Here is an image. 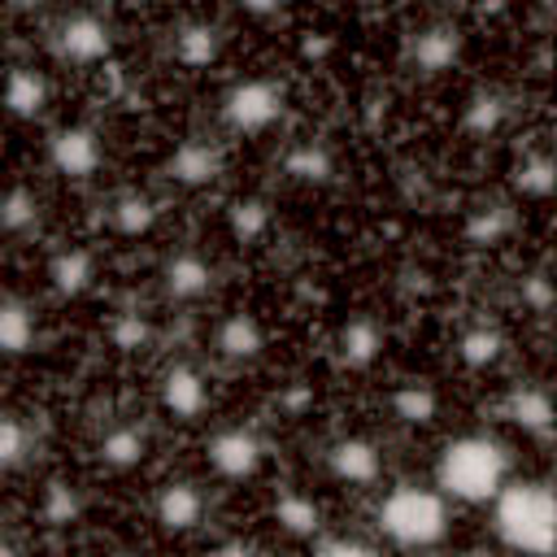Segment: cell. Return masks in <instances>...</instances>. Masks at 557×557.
Segmentation results:
<instances>
[{
	"label": "cell",
	"mask_w": 557,
	"mask_h": 557,
	"mask_svg": "<svg viewBox=\"0 0 557 557\" xmlns=\"http://www.w3.org/2000/svg\"><path fill=\"white\" fill-rule=\"evenodd\" d=\"M557 505L544 483H500L496 487V531L522 553H548L557 535Z\"/></svg>",
	"instance_id": "6da1fadb"
},
{
	"label": "cell",
	"mask_w": 557,
	"mask_h": 557,
	"mask_svg": "<svg viewBox=\"0 0 557 557\" xmlns=\"http://www.w3.org/2000/svg\"><path fill=\"white\" fill-rule=\"evenodd\" d=\"M500 483H505V453L492 440L466 435V440L448 444V453L440 461L444 492H453L457 500H487V496H496Z\"/></svg>",
	"instance_id": "7a4b0ae2"
},
{
	"label": "cell",
	"mask_w": 557,
	"mask_h": 557,
	"mask_svg": "<svg viewBox=\"0 0 557 557\" xmlns=\"http://www.w3.org/2000/svg\"><path fill=\"white\" fill-rule=\"evenodd\" d=\"M379 527H383L396 544L422 548V544H435V540L448 531V509H444L440 492L405 483V487H392V492L383 496Z\"/></svg>",
	"instance_id": "3957f363"
},
{
	"label": "cell",
	"mask_w": 557,
	"mask_h": 557,
	"mask_svg": "<svg viewBox=\"0 0 557 557\" xmlns=\"http://www.w3.org/2000/svg\"><path fill=\"white\" fill-rule=\"evenodd\" d=\"M222 117L239 135H261L283 117V87L274 78H244L226 91Z\"/></svg>",
	"instance_id": "277c9868"
},
{
	"label": "cell",
	"mask_w": 557,
	"mask_h": 557,
	"mask_svg": "<svg viewBox=\"0 0 557 557\" xmlns=\"http://www.w3.org/2000/svg\"><path fill=\"white\" fill-rule=\"evenodd\" d=\"M113 48L109 22H100L96 13H70L57 26V57L70 65H100Z\"/></svg>",
	"instance_id": "5b68a950"
},
{
	"label": "cell",
	"mask_w": 557,
	"mask_h": 557,
	"mask_svg": "<svg viewBox=\"0 0 557 557\" xmlns=\"http://www.w3.org/2000/svg\"><path fill=\"white\" fill-rule=\"evenodd\" d=\"M48 161L57 174L65 178H91L104 161V148H100V135L91 126H61L52 139H48Z\"/></svg>",
	"instance_id": "8992f818"
},
{
	"label": "cell",
	"mask_w": 557,
	"mask_h": 557,
	"mask_svg": "<svg viewBox=\"0 0 557 557\" xmlns=\"http://www.w3.org/2000/svg\"><path fill=\"white\" fill-rule=\"evenodd\" d=\"M161 409L174 418V422H196L205 409H209V383L196 366L178 361L161 374Z\"/></svg>",
	"instance_id": "52a82bcc"
},
{
	"label": "cell",
	"mask_w": 557,
	"mask_h": 557,
	"mask_svg": "<svg viewBox=\"0 0 557 557\" xmlns=\"http://www.w3.org/2000/svg\"><path fill=\"white\" fill-rule=\"evenodd\" d=\"M205 457H209L213 474H222V479H252L261 466V440L244 426H226L209 440Z\"/></svg>",
	"instance_id": "ba28073f"
},
{
	"label": "cell",
	"mask_w": 557,
	"mask_h": 557,
	"mask_svg": "<svg viewBox=\"0 0 557 557\" xmlns=\"http://www.w3.org/2000/svg\"><path fill=\"white\" fill-rule=\"evenodd\" d=\"M326 461H331V474H335L339 483H348V487H370V483H379V474H383L379 448H374L370 440H361V435H348V440L331 444Z\"/></svg>",
	"instance_id": "9c48e42d"
},
{
	"label": "cell",
	"mask_w": 557,
	"mask_h": 557,
	"mask_svg": "<svg viewBox=\"0 0 557 557\" xmlns=\"http://www.w3.org/2000/svg\"><path fill=\"white\" fill-rule=\"evenodd\" d=\"M161 278H165V296H170V300L191 305V300H205V296H209V287H213V265H209L196 248H183V252H174V257L165 261Z\"/></svg>",
	"instance_id": "30bf717a"
},
{
	"label": "cell",
	"mask_w": 557,
	"mask_h": 557,
	"mask_svg": "<svg viewBox=\"0 0 557 557\" xmlns=\"http://www.w3.org/2000/svg\"><path fill=\"white\" fill-rule=\"evenodd\" d=\"M200 518H205V492H200L196 483L174 479V483H165V487L157 492V522H161L165 531L183 535V531L200 527Z\"/></svg>",
	"instance_id": "8fae6325"
},
{
	"label": "cell",
	"mask_w": 557,
	"mask_h": 557,
	"mask_svg": "<svg viewBox=\"0 0 557 557\" xmlns=\"http://www.w3.org/2000/svg\"><path fill=\"white\" fill-rule=\"evenodd\" d=\"M461 52V35L457 26H426L409 39V65L418 74H444Z\"/></svg>",
	"instance_id": "7c38bea8"
},
{
	"label": "cell",
	"mask_w": 557,
	"mask_h": 557,
	"mask_svg": "<svg viewBox=\"0 0 557 557\" xmlns=\"http://www.w3.org/2000/svg\"><path fill=\"white\" fill-rule=\"evenodd\" d=\"M0 104H4L13 117H39L44 104H48V78H44V70H35V65H13V70L4 74Z\"/></svg>",
	"instance_id": "4fadbf2b"
},
{
	"label": "cell",
	"mask_w": 557,
	"mask_h": 557,
	"mask_svg": "<svg viewBox=\"0 0 557 557\" xmlns=\"http://www.w3.org/2000/svg\"><path fill=\"white\" fill-rule=\"evenodd\" d=\"M170 178L183 183V187H200V183H213L218 170H222V152L209 144V139H183L174 152H170Z\"/></svg>",
	"instance_id": "5bb4252c"
},
{
	"label": "cell",
	"mask_w": 557,
	"mask_h": 557,
	"mask_svg": "<svg viewBox=\"0 0 557 557\" xmlns=\"http://www.w3.org/2000/svg\"><path fill=\"white\" fill-rule=\"evenodd\" d=\"M383 352V326L370 313H357L352 322H344L339 331V361L348 370H370Z\"/></svg>",
	"instance_id": "9a60e30c"
},
{
	"label": "cell",
	"mask_w": 557,
	"mask_h": 557,
	"mask_svg": "<svg viewBox=\"0 0 557 557\" xmlns=\"http://www.w3.org/2000/svg\"><path fill=\"white\" fill-rule=\"evenodd\" d=\"M48 278H52V287H57L61 296H78V292H87L91 278H96V252L83 248V244L61 248V252L48 261Z\"/></svg>",
	"instance_id": "2e32d148"
},
{
	"label": "cell",
	"mask_w": 557,
	"mask_h": 557,
	"mask_svg": "<svg viewBox=\"0 0 557 557\" xmlns=\"http://www.w3.org/2000/svg\"><path fill=\"white\" fill-rule=\"evenodd\" d=\"M261 348H265V326H261L252 313L235 309V313L218 326V352H222V357H231V361H252V357H261Z\"/></svg>",
	"instance_id": "e0dca14e"
},
{
	"label": "cell",
	"mask_w": 557,
	"mask_h": 557,
	"mask_svg": "<svg viewBox=\"0 0 557 557\" xmlns=\"http://www.w3.org/2000/svg\"><path fill=\"white\" fill-rule=\"evenodd\" d=\"M144 453H148V435H144L135 422L109 426V431L100 435V444H96V457H100V466H109V470H135V466L144 461Z\"/></svg>",
	"instance_id": "ac0fdd59"
},
{
	"label": "cell",
	"mask_w": 557,
	"mask_h": 557,
	"mask_svg": "<svg viewBox=\"0 0 557 557\" xmlns=\"http://www.w3.org/2000/svg\"><path fill=\"white\" fill-rule=\"evenodd\" d=\"M218 48H222V35L209 22H187L174 35V61L187 70H209L218 61Z\"/></svg>",
	"instance_id": "d6986e66"
},
{
	"label": "cell",
	"mask_w": 557,
	"mask_h": 557,
	"mask_svg": "<svg viewBox=\"0 0 557 557\" xmlns=\"http://www.w3.org/2000/svg\"><path fill=\"white\" fill-rule=\"evenodd\" d=\"M30 344H35V313H30V305L17 300V296H4L0 300V352L4 357H22V352H30Z\"/></svg>",
	"instance_id": "ffe728a7"
},
{
	"label": "cell",
	"mask_w": 557,
	"mask_h": 557,
	"mask_svg": "<svg viewBox=\"0 0 557 557\" xmlns=\"http://www.w3.org/2000/svg\"><path fill=\"white\" fill-rule=\"evenodd\" d=\"M513 226H518V218H513L509 205H479L466 218V239L474 248H496V244H505L513 235Z\"/></svg>",
	"instance_id": "44dd1931"
},
{
	"label": "cell",
	"mask_w": 557,
	"mask_h": 557,
	"mask_svg": "<svg viewBox=\"0 0 557 557\" xmlns=\"http://www.w3.org/2000/svg\"><path fill=\"white\" fill-rule=\"evenodd\" d=\"M283 170H287L296 183H326V178L335 174V157H331L326 144L305 139V144H292V148H287Z\"/></svg>",
	"instance_id": "7402d4cb"
},
{
	"label": "cell",
	"mask_w": 557,
	"mask_h": 557,
	"mask_svg": "<svg viewBox=\"0 0 557 557\" xmlns=\"http://www.w3.org/2000/svg\"><path fill=\"white\" fill-rule=\"evenodd\" d=\"M274 518L283 531L292 535H313L322 527V513H318V500L309 492H296V487H283L274 496Z\"/></svg>",
	"instance_id": "603a6c76"
},
{
	"label": "cell",
	"mask_w": 557,
	"mask_h": 557,
	"mask_svg": "<svg viewBox=\"0 0 557 557\" xmlns=\"http://www.w3.org/2000/svg\"><path fill=\"white\" fill-rule=\"evenodd\" d=\"M509 418H513L518 426L544 435V431L553 426V400H548V392H544V387H531V383L513 387V392H509Z\"/></svg>",
	"instance_id": "cb8c5ba5"
},
{
	"label": "cell",
	"mask_w": 557,
	"mask_h": 557,
	"mask_svg": "<svg viewBox=\"0 0 557 557\" xmlns=\"http://www.w3.org/2000/svg\"><path fill=\"white\" fill-rule=\"evenodd\" d=\"M39 222V196L26 183H13L0 191V231L4 235H26Z\"/></svg>",
	"instance_id": "d4e9b609"
},
{
	"label": "cell",
	"mask_w": 557,
	"mask_h": 557,
	"mask_svg": "<svg viewBox=\"0 0 557 557\" xmlns=\"http://www.w3.org/2000/svg\"><path fill=\"white\" fill-rule=\"evenodd\" d=\"M392 413L400 422H435L440 413V392L431 383H405L392 392Z\"/></svg>",
	"instance_id": "484cf974"
},
{
	"label": "cell",
	"mask_w": 557,
	"mask_h": 557,
	"mask_svg": "<svg viewBox=\"0 0 557 557\" xmlns=\"http://www.w3.org/2000/svg\"><path fill=\"white\" fill-rule=\"evenodd\" d=\"M35 448V431L22 413H0V470H17Z\"/></svg>",
	"instance_id": "4316f807"
},
{
	"label": "cell",
	"mask_w": 557,
	"mask_h": 557,
	"mask_svg": "<svg viewBox=\"0 0 557 557\" xmlns=\"http://www.w3.org/2000/svg\"><path fill=\"white\" fill-rule=\"evenodd\" d=\"M152 218H157V209H152V200H148V196H139V191L117 196V200H113V209H109L113 231H117V235H126V239L144 235V231L152 226Z\"/></svg>",
	"instance_id": "83f0119b"
},
{
	"label": "cell",
	"mask_w": 557,
	"mask_h": 557,
	"mask_svg": "<svg viewBox=\"0 0 557 557\" xmlns=\"http://www.w3.org/2000/svg\"><path fill=\"white\" fill-rule=\"evenodd\" d=\"M513 183H518V191H522L527 200H548V196H553V183H557V174H553V157H548V152H531V157H522Z\"/></svg>",
	"instance_id": "f1b7e54d"
},
{
	"label": "cell",
	"mask_w": 557,
	"mask_h": 557,
	"mask_svg": "<svg viewBox=\"0 0 557 557\" xmlns=\"http://www.w3.org/2000/svg\"><path fill=\"white\" fill-rule=\"evenodd\" d=\"M270 231V209L265 200H235L231 205V235L239 244H257Z\"/></svg>",
	"instance_id": "f546056e"
},
{
	"label": "cell",
	"mask_w": 557,
	"mask_h": 557,
	"mask_svg": "<svg viewBox=\"0 0 557 557\" xmlns=\"http://www.w3.org/2000/svg\"><path fill=\"white\" fill-rule=\"evenodd\" d=\"M457 357L466 361V366H492L496 357H500V331H492V326H470L461 339H457Z\"/></svg>",
	"instance_id": "4dcf8cb0"
},
{
	"label": "cell",
	"mask_w": 557,
	"mask_h": 557,
	"mask_svg": "<svg viewBox=\"0 0 557 557\" xmlns=\"http://www.w3.org/2000/svg\"><path fill=\"white\" fill-rule=\"evenodd\" d=\"M461 122H466L470 135H492V131L505 122V104H500V96H487V91L474 96V100L466 104V117H461Z\"/></svg>",
	"instance_id": "1f68e13d"
},
{
	"label": "cell",
	"mask_w": 557,
	"mask_h": 557,
	"mask_svg": "<svg viewBox=\"0 0 557 557\" xmlns=\"http://www.w3.org/2000/svg\"><path fill=\"white\" fill-rule=\"evenodd\" d=\"M44 518H48L52 527L74 522V518H78V492H74L70 483H48V492H44Z\"/></svg>",
	"instance_id": "d6a6232c"
},
{
	"label": "cell",
	"mask_w": 557,
	"mask_h": 557,
	"mask_svg": "<svg viewBox=\"0 0 557 557\" xmlns=\"http://www.w3.org/2000/svg\"><path fill=\"white\" fill-rule=\"evenodd\" d=\"M109 335H113V348H122V352H135V348H144V339H148V322L139 318V313H117L113 318V326H109Z\"/></svg>",
	"instance_id": "836d02e7"
},
{
	"label": "cell",
	"mask_w": 557,
	"mask_h": 557,
	"mask_svg": "<svg viewBox=\"0 0 557 557\" xmlns=\"http://www.w3.org/2000/svg\"><path fill=\"white\" fill-rule=\"evenodd\" d=\"M522 296H527V305H531L535 313H548V305H553L548 274H527V278H522Z\"/></svg>",
	"instance_id": "e575fe53"
},
{
	"label": "cell",
	"mask_w": 557,
	"mask_h": 557,
	"mask_svg": "<svg viewBox=\"0 0 557 557\" xmlns=\"http://www.w3.org/2000/svg\"><path fill=\"white\" fill-rule=\"evenodd\" d=\"M313 548L318 553H366L370 544H361V540H318Z\"/></svg>",
	"instance_id": "d590c367"
},
{
	"label": "cell",
	"mask_w": 557,
	"mask_h": 557,
	"mask_svg": "<svg viewBox=\"0 0 557 557\" xmlns=\"http://www.w3.org/2000/svg\"><path fill=\"white\" fill-rule=\"evenodd\" d=\"M248 13H257V17H270V13H278V4L283 0H239Z\"/></svg>",
	"instance_id": "8d00e7d4"
},
{
	"label": "cell",
	"mask_w": 557,
	"mask_h": 557,
	"mask_svg": "<svg viewBox=\"0 0 557 557\" xmlns=\"http://www.w3.org/2000/svg\"><path fill=\"white\" fill-rule=\"evenodd\" d=\"M13 9H35V4H44V0H9Z\"/></svg>",
	"instance_id": "74e56055"
}]
</instances>
